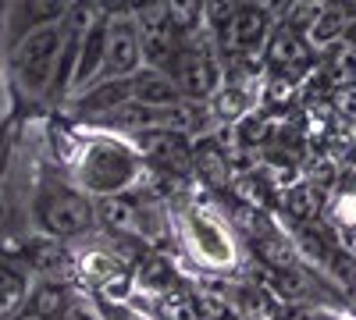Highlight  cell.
Returning a JSON list of instances; mask_svg holds the SVG:
<instances>
[{"instance_id": "obj_10", "label": "cell", "mask_w": 356, "mask_h": 320, "mask_svg": "<svg viewBox=\"0 0 356 320\" xmlns=\"http://www.w3.org/2000/svg\"><path fill=\"white\" fill-rule=\"evenodd\" d=\"M29 288H33V274L22 264L18 256L0 253V320L15 317L25 299H29Z\"/></svg>"}, {"instance_id": "obj_13", "label": "cell", "mask_w": 356, "mask_h": 320, "mask_svg": "<svg viewBox=\"0 0 356 320\" xmlns=\"http://www.w3.org/2000/svg\"><path fill=\"white\" fill-rule=\"evenodd\" d=\"M267 65H275V68H285V71H296V68H303V61L310 57V43L300 36V33H292L289 25L275 28L271 40H267Z\"/></svg>"}, {"instance_id": "obj_7", "label": "cell", "mask_w": 356, "mask_h": 320, "mask_svg": "<svg viewBox=\"0 0 356 320\" xmlns=\"http://www.w3.org/2000/svg\"><path fill=\"white\" fill-rule=\"evenodd\" d=\"M18 260L29 267V274L36 271V278L72 281V274H75V253H68V246H65V242L47 239V235H40V231H36V235L22 246Z\"/></svg>"}, {"instance_id": "obj_16", "label": "cell", "mask_w": 356, "mask_h": 320, "mask_svg": "<svg viewBox=\"0 0 356 320\" xmlns=\"http://www.w3.org/2000/svg\"><path fill=\"white\" fill-rule=\"evenodd\" d=\"M164 317H168V320H203L200 303H196L193 296H186V292H171V296L164 299Z\"/></svg>"}, {"instance_id": "obj_5", "label": "cell", "mask_w": 356, "mask_h": 320, "mask_svg": "<svg viewBox=\"0 0 356 320\" xmlns=\"http://www.w3.org/2000/svg\"><path fill=\"white\" fill-rule=\"evenodd\" d=\"M143 71V47L136 15L129 8H107V50L97 82H122Z\"/></svg>"}, {"instance_id": "obj_18", "label": "cell", "mask_w": 356, "mask_h": 320, "mask_svg": "<svg viewBox=\"0 0 356 320\" xmlns=\"http://www.w3.org/2000/svg\"><path fill=\"white\" fill-rule=\"evenodd\" d=\"M61 320H104V313H100V306L89 299V296H79V292H75Z\"/></svg>"}, {"instance_id": "obj_8", "label": "cell", "mask_w": 356, "mask_h": 320, "mask_svg": "<svg viewBox=\"0 0 356 320\" xmlns=\"http://www.w3.org/2000/svg\"><path fill=\"white\" fill-rule=\"evenodd\" d=\"M104 50H107V8H100V15L93 18V25L82 36L79 65H75V78H72V96L86 93L89 85H97L100 68H104Z\"/></svg>"}, {"instance_id": "obj_17", "label": "cell", "mask_w": 356, "mask_h": 320, "mask_svg": "<svg viewBox=\"0 0 356 320\" xmlns=\"http://www.w3.org/2000/svg\"><path fill=\"white\" fill-rule=\"evenodd\" d=\"M196 167H200V174L207 182H225V174H228V167H225V160H221V153H214V150H200L196 153Z\"/></svg>"}, {"instance_id": "obj_14", "label": "cell", "mask_w": 356, "mask_h": 320, "mask_svg": "<svg viewBox=\"0 0 356 320\" xmlns=\"http://www.w3.org/2000/svg\"><path fill=\"white\" fill-rule=\"evenodd\" d=\"M346 33H349L346 11H339V8H321L317 22L310 25V33H307V43H310V50H324V47L339 43Z\"/></svg>"}, {"instance_id": "obj_6", "label": "cell", "mask_w": 356, "mask_h": 320, "mask_svg": "<svg viewBox=\"0 0 356 320\" xmlns=\"http://www.w3.org/2000/svg\"><path fill=\"white\" fill-rule=\"evenodd\" d=\"M157 203L143 199L139 192L97 199V231L104 228L118 239H157Z\"/></svg>"}, {"instance_id": "obj_2", "label": "cell", "mask_w": 356, "mask_h": 320, "mask_svg": "<svg viewBox=\"0 0 356 320\" xmlns=\"http://www.w3.org/2000/svg\"><path fill=\"white\" fill-rule=\"evenodd\" d=\"M65 18L40 25L8 47V75L18 103H50L57 65H61V50H65Z\"/></svg>"}, {"instance_id": "obj_9", "label": "cell", "mask_w": 356, "mask_h": 320, "mask_svg": "<svg viewBox=\"0 0 356 320\" xmlns=\"http://www.w3.org/2000/svg\"><path fill=\"white\" fill-rule=\"evenodd\" d=\"M132 100L139 107H150V110H178L186 103L175 78L168 71H157V68H143L139 75H132Z\"/></svg>"}, {"instance_id": "obj_4", "label": "cell", "mask_w": 356, "mask_h": 320, "mask_svg": "<svg viewBox=\"0 0 356 320\" xmlns=\"http://www.w3.org/2000/svg\"><path fill=\"white\" fill-rule=\"evenodd\" d=\"M171 78L182 100H207L218 90V57H214V40L207 36V28L182 36V47H178V57L171 65Z\"/></svg>"}, {"instance_id": "obj_15", "label": "cell", "mask_w": 356, "mask_h": 320, "mask_svg": "<svg viewBox=\"0 0 356 320\" xmlns=\"http://www.w3.org/2000/svg\"><path fill=\"white\" fill-rule=\"evenodd\" d=\"M75 271L79 274H86L89 281H100V285H111V278L122 271V260H118L114 253H107V249H86V253H79L75 256Z\"/></svg>"}, {"instance_id": "obj_11", "label": "cell", "mask_w": 356, "mask_h": 320, "mask_svg": "<svg viewBox=\"0 0 356 320\" xmlns=\"http://www.w3.org/2000/svg\"><path fill=\"white\" fill-rule=\"evenodd\" d=\"M75 296L72 281H50V278H36L33 288H29V299H25V310L40 313L43 320H61L68 303Z\"/></svg>"}, {"instance_id": "obj_12", "label": "cell", "mask_w": 356, "mask_h": 320, "mask_svg": "<svg viewBox=\"0 0 356 320\" xmlns=\"http://www.w3.org/2000/svg\"><path fill=\"white\" fill-rule=\"evenodd\" d=\"M65 15H68V4H15L8 11V47L40 25L61 22Z\"/></svg>"}, {"instance_id": "obj_21", "label": "cell", "mask_w": 356, "mask_h": 320, "mask_svg": "<svg viewBox=\"0 0 356 320\" xmlns=\"http://www.w3.org/2000/svg\"><path fill=\"white\" fill-rule=\"evenodd\" d=\"M8 320H43V317H40V313H33V310H25V306H22V310H18L15 317H8Z\"/></svg>"}, {"instance_id": "obj_1", "label": "cell", "mask_w": 356, "mask_h": 320, "mask_svg": "<svg viewBox=\"0 0 356 320\" xmlns=\"http://www.w3.org/2000/svg\"><path fill=\"white\" fill-rule=\"evenodd\" d=\"M33 221L36 231L57 242H82L97 231V203L86 196L65 167L40 164L33 189Z\"/></svg>"}, {"instance_id": "obj_19", "label": "cell", "mask_w": 356, "mask_h": 320, "mask_svg": "<svg viewBox=\"0 0 356 320\" xmlns=\"http://www.w3.org/2000/svg\"><path fill=\"white\" fill-rule=\"evenodd\" d=\"M289 199H292V203H289V207H292V214L300 217V221H307V217H314V214L321 210V203H314V189H310V185L296 189Z\"/></svg>"}, {"instance_id": "obj_3", "label": "cell", "mask_w": 356, "mask_h": 320, "mask_svg": "<svg viewBox=\"0 0 356 320\" xmlns=\"http://www.w3.org/2000/svg\"><path fill=\"white\" fill-rule=\"evenodd\" d=\"M68 174L79 182V189L86 196H97V199H111V196H129L139 189L146 164L136 150H129L125 142L118 139H104L93 135L86 139L79 153L72 157Z\"/></svg>"}, {"instance_id": "obj_20", "label": "cell", "mask_w": 356, "mask_h": 320, "mask_svg": "<svg viewBox=\"0 0 356 320\" xmlns=\"http://www.w3.org/2000/svg\"><path fill=\"white\" fill-rule=\"evenodd\" d=\"M335 103H339V110L346 114V118H356V85H346V90H339Z\"/></svg>"}]
</instances>
